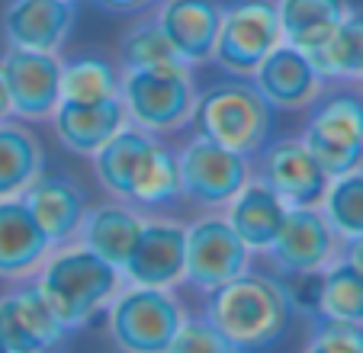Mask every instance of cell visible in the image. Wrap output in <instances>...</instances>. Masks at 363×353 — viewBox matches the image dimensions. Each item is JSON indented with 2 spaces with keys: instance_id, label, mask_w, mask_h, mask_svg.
<instances>
[{
  "instance_id": "10",
  "label": "cell",
  "mask_w": 363,
  "mask_h": 353,
  "mask_svg": "<svg viewBox=\"0 0 363 353\" xmlns=\"http://www.w3.org/2000/svg\"><path fill=\"white\" fill-rule=\"evenodd\" d=\"M337 241L341 238L325 218L322 206H289L280 235L267 247V254L270 264L286 279L315 276L335 260Z\"/></svg>"
},
{
  "instance_id": "11",
  "label": "cell",
  "mask_w": 363,
  "mask_h": 353,
  "mask_svg": "<svg viewBox=\"0 0 363 353\" xmlns=\"http://www.w3.org/2000/svg\"><path fill=\"white\" fill-rule=\"evenodd\" d=\"M0 68L7 77L10 109L23 123H42L62 103V58L48 52L29 48H7L0 58Z\"/></svg>"
},
{
  "instance_id": "15",
  "label": "cell",
  "mask_w": 363,
  "mask_h": 353,
  "mask_svg": "<svg viewBox=\"0 0 363 353\" xmlns=\"http://www.w3.org/2000/svg\"><path fill=\"white\" fill-rule=\"evenodd\" d=\"M68 334L35 283L0 299V340L13 353H48L62 347Z\"/></svg>"
},
{
  "instance_id": "25",
  "label": "cell",
  "mask_w": 363,
  "mask_h": 353,
  "mask_svg": "<svg viewBox=\"0 0 363 353\" xmlns=\"http://www.w3.org/2000/svg\"><path fill=\"white\" fill-rule=\"evenodd\" d=\"M119 100V68L96 52H77L62 62V103Z\"/></svg>"
},
{
  "instance_id": "34",
  "label": "cell",
  "mask_w": 363,
  "mask_h": 353,
  "mask_svg": "<svg viewBox=\"0 0 363 353\" xmlns=\"http://www.w3.org/2000/svg\"><path fill=\"white\" fill-rule=\"evenodd\" d=\"M7 116H13V109H10V90H7V77H4V68H0V119H7Z\"/></svg>"
},
{
  "instance_id": "2",
  "label": "cell",
  "mask_w": 363,
  "mask_h": 353,
  "mask_svg": "<svg viewBox=\"0 0 363 353\" xmlns=\"http://www.w3.org/2000/svg\"><path fill=\"white\" fill-rule=\"evenodd\" d=\"M123 283L125 279L116 267L96 257L84 245L58 247L52 257L42 260L39 279H35L39 292L68 331L90 325L116 299Z\"/></svg>"
},
{
  "instance_id": "28",
  "label": "cell",
  "mask_w": 363,
  "mask_h": 353,
  "mask_svg": "<svg viewBox=\"0 0 363 353\" xmlns=\"http://www.w3.org/2000/svg\"><path fill=\"white\" fill-rule=\"evenodd\" d=\"M119 71H138V68H174V65H186L177 55V48L171 45V39L164 35V29L158 26L155 13L142 16L138 23H132L119 39Z\"/></svg>"
},
{
  "instance_id": "5",
  "label": "cell",
  "mask_w": 363,
  "mask_h": 353,
  "mask_svg": "<svg viewBox=\"0 0 363 353\" xmlns=\"http://www.w3.org/2000/svg\"><path fill=\"white\" fill-rule=\"evenodd\" d=\"M302 145L312 151L328 176L363 167V96L354 90H331L312 103Z\"/></svg>"
},
{
  "instance_id": "33",
  "label": "cell",
  "mask_w": 363,
  "mask_h": 353,
  "mask_svg": "<svg viewBox=\"0 0 363 353\" xmlns=\"http://www.w3.org/2000/svg\"><path fill=\"white\" fill-rule=\"evenodd\" d=\"M337 254H341V260H347L354 270L363 273V235H357V238H341L337 241Z\"/></svg>"
},
{
  "instance_id": "26",
  "label": "cell",
  "mask_w": 363,
  "mask_h": 353,
  "mask_svg": "<svg viewBox=\"0 0 363 353\" xmlns=\"http://www.w3.org/2000/svg\"><path fill=\"white\" fill-rule=\"evenodd\" d=\"M325 81H354L363 74V7H350L331 39L308 55Z\"/></svg>"
},
{
  "instance_id": "35",
  "label": "cell",
  "mask_w": 363,
  "mask_h": 353,
  "mask_svg": "<svg viewBox=\"0 0 363 353\" xmlns=\"http://www.w3.org/2000/svg\"><path fill=\"white\" fill-rule=\"evenodd\" d=\"M0 353H13V350H10V347L4 344V340H0Z\"/></svg>"
},
{
  "instance_id": "17",
  "label": "cell",
  "mask_w": 363,
  "mask_h": 353,
  "mask_svg": "<svg viewBox=\"0 0 363 353\" xmlns=\"http://www.w3.org/2000/svg\"><path fill=\"white\" fill-rule=\"evenodd\" d=\"M222 0H158L155 20L177 48L186 65H203L213 58L222 26Z\"/></svg>"
},
{
  "instance_id": "6",
  "label": "cell",
  "mask_w": 363,
  "mask_h": 353,
  "mask_svg": "<svg viewBox=\"0 0 363 353\" xmlns=\"http://www.w3.org/2000/svg\"><path fill=\"white\" fill-rule=\"evenodd\" d=\"M184 318L167 289L129 286L110 302V337L123 353H167Z\"/></svg>"
},
{
  "instance_id": "24",
  "label": "cell",
  "mask_w": 363,
  "mask_h": 353,
  "mask_svg": "<svg viewBox=\"0 0 363 353\" xmlns=\"http://www.w3.org/2000/svg\"><path fill=\"white\" fill-rule=\"evenodd\" d=\"M45 167L39 138L13 119H0V199L20 196Z\"/></svg>"
},
{
  "instance_id": "13",
  "label": "cell",
  "mask_w": 363,
  "mask_h": 353,
  "mask_svg": "<svg viewBox=\"0 0 363 353\" xmlns=\"http://www.w3.org/2000/svg\"><path fill=\"white\" fill-rule=\"evenodd\" d=\"M257 155H261L257 180L267 184L286 206L322 203L331 176L312 157V151L302 145V138H277V142L264 145Z\"/></svg>"
},
{
  "instance_id": "12",
  "label": "cell",
  "mask_w": 363,
  "mask_h": 353,
  "mask_svg": "<svg viewBox=\"0 0 363 353\" xmlns=\"http://www.w3.org/2000/svg\"><path fill=\"white\" fill-rule=\"evenodd\" d=\"M186 264V228L167 218H145L138 241L123 267V279L129 286L171 289L184 279Z\"/></svg>"
},
{
  "instance_id": "27",
  "label": "cell",
  "mask_w": 363,
  "mask_h": 353,
  "mask_svg": "<svg viewBox=\"0 0 363 353\" xmlns=\"http://www.w3.org/2000/svg\"><path fill=\"white\" fill-rule=\"evenodd\" d=\"M315 312L325 318L347 321L363 327V273L354 270L347 260H331L318 279Z\"/></svg>"
},
{
  "instance_id": "37",
  "label": "cell",
  "mask_w": 363,
  "mask_h": 353,
  "mask_svg": "<svg viewBox=\"0 0 363 353\" xmlns=\"http://www.w3.org/2000/svg\"><path fill=\"white\" fill-rule=\"evenodd\" d=\"M360 81H363V74H360Z\"/></svg>"
},
{
  "instance_id": "31",
  "label": "cell",
  "mask_w": 363,
  "mask_h": 353,
  "mask_svg": "<svg viewBox=\"0 0 363 353\" xmlns=\"http://www.w3.org/2000/svg\"><path fill=\"white\" fill-rule=\"evenodd\" d=\"M306 353H363V327L318 315Z\"/></svg>"
},
{
  "instance_id": "19",
  "label": "cell",
  "mask_w": 363,
  "mask_h": 353,
  "mask_svg": "<svg viewBox=\"0 0 363 353\" xmlns=\"http://www.w3.org/2000/svg\"><path fill=\"white\" fill-rule=\"evenodd\" d=\"M48 251L52 245L26 203L20 196L0 199V279H23L35 273Z\"/></svg>"
},
{
  "instance_id": "1",
  "label": "cell",
  "mask_w": 363,
  "mask_h": 353,
  "mask_svg": "<svg viewBox=\"0 0 363 353\" xmlns=\"http://www.w3.org/2000/svg\"><path fill=\"white\" fill-rule=\"evenodd\" d=\"M206 318L225 334L238 353H257L274 347L286 334L293 299L283 279L245 270L241 276L209 292Z\"/></svg>"
},
{
  "instance_id": "8",
  "label": "cell",
  "mask_w": 363,
  "mask_h": 353,
  "mask_svg": "<svg viewBox=\"0 0 363 353\" xmlns=\"http://www.w3.org/2000/svg\"><path fill=\"white\" fill-rule=\"evenodd\" d=\"M180 196L203 209L228 206L251 180L247 157L206 135H193L177 155Z\"/></svg>"
},
{
  "instance_id": "36",
  "label": "cell",
  "mask_w": 363,
  "mask_h": 353,
  "mask_svg": "<svg viewBox=\"0 0 363 353\" xmlns=\"http://www.w3.org/2000/svg\"><path fill=\"white\" fill-rule=\"evenodd\" d=\"M68 4H81V0H68Z\"/></svg>"
},
{
  "instance_id": "22",
  "label": "cell",
  "mask_w": 363,
  "mask_h": 353,
  "mask_svg": "<svg viewBox=\"0 0 363 353\" xmlns=\"http://www.w3.org/2000/svg\"><path fill=\"white\" fill-rule=\"evenodd\" d=\"M289 206L270 190L267 184H261L257 176L247 180L241 186V193L228 203L225 218L232 222V228L238 231V238L247 245V251H267L274 245V238L280 235L283 218H286Z\"/></svg>"
},
{
  "instance_id": "18",
  "label": "cell",
  "mask_w": 363,
  "mask_h": 353,
  "mask_svg": "<svg viewBox=\"0 0 363 353\" xmlns=\"http://www.w3.org/2000/svg\"><path fill=\"white\" fill-rule=\"evenodd\" d=\"M20 199L33 212L35 225L45 231L52 247H62L65 241L74 238L84 212H87V196L68 174H45L42 170L20 193Z\"/></svg>"
},
{
  "instance_id": "9",
  "label": "cell",
  "mask_w": 363,
  "mask_h": 353,
  "mask_svg": "<svg viewBox=\"0 0 363 353\" xmlns=\"http://www.w3.org/2000/svg\"><path fill=\"white\" fill-rule=\"evenodd\" d=\"M247 245L238 238L225 215H203L186 225V264L184 279L199 292L225 286L247 270Z\"/></svg>"
},
{
  "instance_id": "16",
  "label": "cell",
  "mask_w": 363,
  "mask_h": 353,
  "mask_svg": "<svg viewBox=\"0 0 363 353\" xmlns=\"http://www.w3.org/2000/svg\"><path fill=\"white\" fill-rule=\"evenodd\" d=\"M254 87L274 109H308L325 94V77L308 62V55L280 42L254 71Z\"/></svg>"
},
{
  "instance_id": "29",
  "label": "cell",
  "mask_w": 363,
  "mask_h": 353,
  "mask_svg": "<svg viewBox=\"0 0 363 353\" xmlns=\"http://www.w3.org/2000/svg\"><path fill=\"white\" fill-rule=\"evenodd\" d=\"M318 206H322L325 218L331 222L337 238L363 235V167L341 176H331L328 190H325Z\"/></svg>"
},
{
  "instance_id": "30",
  "label": "cell",
  "mask_w": 363,
  "mask_h": 353,
  "mask_svg": "<svg viewBox=\"0 0 363 353\" xmlns=\"http://www.w3.org/2000/svg\"><path fill=\"white\" fill-rule=\"evenodd\" d=\"M167 353H238L228 337L206 318H184V325L177 327Z\"/></svg>"
},
{
  "instance_id": "3",
  "label": "cell",
  "mask_w": 363,
  "mask_h": 353,
  "mask_svg": "<svg viewBox=\"0 0 363 353\" xmlns=\"http://www.w3.org/2000/svg\"><path fill=\"white\" fill-rule=\"evenodd\" d=\"M190 123L196 125V135H206L238 155L254 157L270 142L274 106L257 94L254 84H247L245 77H232L196 96Z\"/></svg>"
},
{
  "instance_id": "4",
  "label": "cell",
  "mask_w": 363,
  "mask_h": 353,
  "mask_svg": "<svg viewBox=\"0 0 363 353\" xmlns=\"http://www.w3.org/2000/svg\"><path fill=\"white\" fill-rule=\"evenodd\" d=\"M196 96L190 65L119 71V100L125 106V119L151 135L184 129L193 119Z\"/></svg>"
},
{
  "instance_id": "21",
  "label": "cell",
  "mask_w": 363,
  "mask_h": 353,
  "mask_svg": "<svg viewBox=\"0 0 363 353\" xmlns=\"http://www.w3.org/2000/svg\"><path fill=\"white\" fill-rule=\"evenodd\" d=\"M145 218L138 215L135 206L129 203H103L84 212L81 228L74 238H81V245L87 251H94L96 257H103L106 264H113L123 273L125 260H129L132 247L138 241Z\"/></svg>"
},
{
  "instance_id": "32",
  "label": "cell",
  "mask_w": 363,
  "mask_h": 353,
  "mask_svg": "<svg viewBox=\"0 0 363 353\" xmlns=\"http://www.w3.org/2000/svg\"><path fill=\"white\" fill-rule=\"evenodd\" d=\"M94 4L96 10L103 13H113V16H132V13H145L148 7H155L158 0H87Z\"/></svg>"
},
{
  "instance_id": "23",
  "label": "cell",
  "mask_w": 363,
  "mask_h": 353,
  "mask_svg": "<svg viewBox=\"0 0 363 353\" xmlns=\"http://www.w3.org/2000/svg\"><path fill=\"white\" fill-rule=\"evenodd\" d=\"M347 10L350 0H277L283 42L312 55L331 39Z\"/></svg>"
},
{
  "instance_id": "7",
  "label": "cell",
  "mask_w": 363,
  "mask_h": 353,
  "mask_svg": "<svg viewBox=\"0 0 363 353\" xmlns=\"http://www.w3.org/2000/svg\"><path fill=\"white\" fill-rule=\"evenodd\" d=\"M280 42L277 0H232L222 10L213 62L232 77H251Z\"/></svg>"
},
{
  "instance_id": "14",
  "label": "cell",
  "mask_w": 363,
  "mask_h": 353,
  "mask_svg": "<svg viewBox=\"0 0 363 353\" xmlns=\"http://www.w3.org/2000/svg\"><path fill=\"white\" fill-rule=\"evenodd\" d=\"M77 7L81 4L68 0H10L0 16V29L10 48L58 55L77 26Z\"/></svg>"
},
{
  "instance_id": "20",
  "label": "cell",
  "mask_w": 363,
  "mask_h": 353,
  "mask_svg": "<svg viewBox=\"0 0 363 353\" xmlns=\"http://www.w3.org/2000/svg\"><path fill=\"white\" fill-rule=\"evenodd\" d=\"M55 135L71 155H96L129 119L123 100L106 103H58L52 113Z\"/></svg>"
}]
</instances>
